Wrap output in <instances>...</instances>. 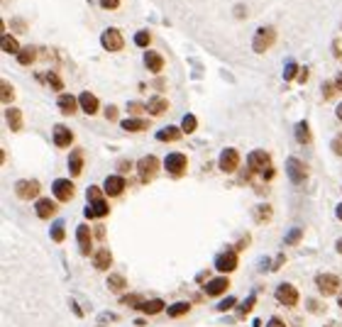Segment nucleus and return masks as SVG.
Returning a JSON list of instances; mask_svg holds the SVG:
<instances>
[{"label":"nucleus","instance_id":"obj_13","mask_svg":"<svg viewBox=\"0 0 342 327\" xmlns=\"http://www.w3.org/2000/svg\"><path fill=\"white\" fill-rule=\"evenodd\" d=\"M227 288H230V278H227V276H218V278H213V281L205 283L203 291L208 296H222Z\"/></svg>","mask_w":342,"mask_h":327},{"label":"nucleus","instance_id":"obj_32","mask_svg":"<svg viewBox=\"0 0 342 327\" xmlns=\"http://www.w3.org/2000/svg\"><path fill=\"white\" fill-rule=\"evenodd\" d=\"M191 310V305L188 303H174V305H169V318H181V315H186Z\"/></svg>","mask_w":342,"mask_h":327},{"label":"nucleus","instance_id":"obj_31","mask_svg":"<svg viewBox=\"0 0 342 327\" xmlns=\"http://www.w3.org/2000/svg\"><path fill=\"white\" fill-rule=\"evenodd\" d=\"M108 286H110V291H125L127 281H125V276H120V273H110Z\"/></svg>","mask_w":342,"mask_h":327},{"label":"nucleus","instance_id":"obj_58","mask_svg":"<svg viewBox=\"0 0 342 327\" xmlns=\"http://www.w3.org/2000/svg\"><path fill=\"white\" fill-rule=\"evenodd\" d=\"M340 308H342V296H340Z\"/></svg>","mask_w":342,"mask_h":327},{"label":"nucleus","instance_id":"obj_28","mask_svg":"<svg viewBox=\"0 0 342 327\" xmlns=\"http://www.w3.org/2000/svg\"><path fill=\"white\" fill-rule=\"evenodd\" d=\"M120 127L125 132H142V130H147V122L139 120V118H127V120L120 122Z\"/></svg>","mask_w":342,"mask_h":327},{"label":"nucleus","instance_id":"obj_25","mask_svg":"<svg viewBox=\"0 0 342 327\" xmlns=\"http://www.w3.org/2000/svg\"><path fill=\"white\" fill-rule=\"evenodd\" d=\"M5 120H7V125H10L12 132L22 130V113H20L17 108H7V110H5Z\"/></svg>","mask_w":342,"mask_h":327},{"label":"nucleus","instance_id":"obj_42","mask_svg":"<svg viewBox=\"0 0 342 327\" xmlns=\"http://www.w3.org/2000/svg\"><path fill=\"white\" fill-rule=\"evenodd\" d=\"M301 237H303V232H301L298 227H293V230L288 232V237H286V244H298V242H301Z\"/></svg>","mask_w":342,"mask_h":327},{"label":"nucleus","instance_id":"obj_24","mask_svg":"<svg viewBox=\"0 0 342 327\" xmlns=\"http://www.w3.org/2000/svg\"><path fill=\"white\" fill-rule=\"evenodd\" d=\"M137 310L144 313V315H159V313L164 310V300H159V298H154V300H144Z\"/></svg>","mask_w":342,"mask_h":327},{"label":"nucleus","instance_id":"obj_36","mask_svg":"<svg viewBox=\"0 0 342 327\" xmlns=\"http://www.w3.org/2000/svg\"><path fill=\"white\" fill-rule=\"evenodd\" d=\"M196 125H198V122H196V118H193V115H186V118L181 120V130L186 132V134H191V132L196 130Z\"/></svg>","mask_w":342,"mask_h":327},{"label":"nucleus","instance_id":"obj_54","mask_svg":"<svg viewBox=\"0 0 342 327\" xmlns=\"http://www.w3.org/2000/svg\"><path fill=\"white\" fill-rule=\"evenodd\" d=\"M335 215H338V220H342V203L335 208Z\"/></svg>","mask_w":342,"mask_h":327},{"label":"nucleus","instance_id":"obj_17","mask_svg":"<svg viewBox=\"0 0 342 327\" xmlns=\"http://www.w3.org/2000/svg\"><path fill=\"white\" fill-rule=\"evenodd\" d=\"M76 239H78V249H81V254H91V230H88V225H78V230H76Z\"/></svg>","mask_w":342,"mask_h":327},{"label":"nucleus","instance_id":"obj_30","mask_svg":"<svg viewBox=\"0 0 342 327\" xmlns=\"http://www.w3.org/2000/svg\"><path fill=\"white\" fill-rule=\"evenodd\" d=\"M34 57H37V52H34V47H22V52L17 54V64L22 66H30L34 61Z\"/></svg>","mask_w":342,"mask_h":327},{"label":"nucleus","instance_id":"obj_47","mask_svg":"<svg viewBox=\"0 0 342 327\" xmlns=\"http://www.w3.org/2000/svg\"><path fill=\"white\" fill-rule=\"evenodd\" d=\"M333 151H335L338 156H342V134H338V137L333 139Z\"/></svg>","mask_w":342,"mask_h":327},{"label":"nucleus","instance_id":"obj_8","mask_svg":"<svg viewBox=\"0 0 342 327\" xmlns=\"http://www.w3.org/2000/svg\"><path fill=\"white\" fill-rule=\"evenodd\" d=\"M156 169H159V161H156V156H142L139 159V164H137V171H139V178L147 183L149 178H154V174H156Z\"/></svg>","mask_w":342,"mask_h":327},{"label":"nucleus","instance_id":"obj_48","mask_svg":"<svg viewBox=\"0 0 342 327\" xmlns=\"http://www.w3.org/2000/svg\"><path fill=\"white\" fill-rule=\"evenodd\" d=\"M105 118H108V120H115V118H118V108H115V105H108V108H105Z\"/></svg>","mask_w":342,"mask_h":327},{"label":"nucleus","instance_id":"obj_41","mask_svg":"<svg viewBox=\"0 0 342 327\" xmlns=\"http://www.w3.org/2000/svg\"><path fill=\"white\" fill-rule=\"evenodd\" d=\"M47 83H49L54 90H62V88H64V83H62V78H59L57 73H47Z\"/></svg>","mask_w":342,"mask_h":327},{"label":"nucleus","instance_id":"obj_9","mask_svg":"<svg viewBox=\"0 0 342 327\" xmlns=\"http://www.w3.org/2000/svg\"><path fill=\"white\" fill-rule=\"evenodd\" d=\"M276 300H279L281 305H296V303H298V291H296L291 283H281V286L276 288Z\"/></svg>","mask_w":342,"mask_h":327},{"label":"nucleus","instance_id":"obj_20","mask_svg":"<svg viewBox=\"0 0 342 327\" xmlns=\"http://www.w3.org/2000/svg\"><path fill=\"white\" fill-rule=\"evenodd\" d=\"M76 108H81L78 98H73V95H68V93H62V95H59V110H62L64 115H73Z\"/></svg>","mask_w":342,"mask_h":327},{"label":"nucleus","instance_id":"obj_51","mask_svg":"<svg viewBox=\"0 0 342 327\" xmlns=\"http://www.w3.org/2000/svg\"><path fill=\"white\" fill-rule=\"evenodd\" d=\"M127 110H130V113H139V110H142V105H139V103H130V105H127Z\"/></svg>","mask_w":342,"mask_h":327},{"label":"nucleus","instance_id":"obj_3","mask_svg":"<svg viewBox=\"0 0 342 327\" xmlns=\"http://www.w3.org/2000/svg\"><path fill=\"white\" fill-rule=\"evenodd\" d=\"M186 164H188V159H186V154H181V151H174V154H169V156L164 159V166H166V171H169L171 176H181V174L186 171Z\"/></svg>","mask_w":342,"mask_h":327},{"label":"nucleus","instance_id":"obj_53","mask_svg":"<svg viewBox=\"0 0 342 327\" xmlns=\"http://www.w3.org/2000/svg\"><path fill=\"white\" fill-rule=\"evenodd\" d=\"M95 237H100V239H103V237H105V230H103V227H98V230H95Z\"/></svg>","mask_w":342,"mask_h":327},{"label":"nucleus","instance_id":"obj_19","mask_svg":"<svg viewBox=\"0 0 342 327\" xmlns=\"http://www.w3.org/2000/svg\"><path fill=\"white\" fill-rule=\"evenodd\" d=\"M34 212H37L42 220H49V217L57 212V205H54L49 198H39V200H37V205H34Z\"/></svg>","mask_w":342,"mask_h":327},{"label":"nucleus","instance_id":"obj_4","mask_svg":"<svg viewBox=\"0 0 342 327\" xmlns=\"http://www.w3.org/2000/svg\"><path fill=\"white\" fill-rule=\"evenodd\" d=\"M315 286L323 296H333L340 291V278L333 273H320V276H315Z\"/></svg>","mask_w":342,"mask_h":327},{"label":"nucleus","instance_id":"obj_11","mask_svg":"<svg viewBox=\"0 0 342 327\" xmlns=\"http://www.w3.org/2000/svg\"><path fill=\"white\" fill-rule=\"evenodd\" d=\"M215 268H218V271H227V273L235 271V268H237V252H235V249H227L225 254H220V257L215 259Z\"/></svg>","mask_w":342,"mask_h":327},{"label":"nucleus","instance_id":"obj_43","mask_svg":"<svg viewBox=\"0 0 342 327\" xmlns=\"http://www.w3.org/2000/svg\"><path fill=\"white\" fill-rule=\"evenodd\" d=\"M123 303H125V305H132V308H139L144 300H142V296L132 293V296H125V298H123Z\"/></svg>","mask_w":342,"mask_h":327},{"label":"nucleus","instance_id":"obj_50","mask_svg":"<svg viewBox=\"0 0 342 327\" xmlns=\"http://www.w3.org/2000/svg\"><path fill=\"white\" fill-rule=\"evenodd\" d=\"M267 327H286V325H283V323H281L279 318H272V320H269V325H267Z\"/></svg>","mask_w":342,"mask_h":327},{"label":"nucleus","instance_id":"obj_26","mask_svg":"<svg viewBox=\"0 0 342 327\" xmlns=\"http://www.w3.org/2000/svg\"><path fill=\"white\" fill-rule=\"evenodd\" d=\"M81 169H83V151L76 149L68 159V171H71V176H81Z\"/></svg>","mask_w":342,"mask_h":327},{"label":"nucleus","instance_id":"obj_10","mask_svg":"<svg viewBox=\"0 0 342 327\" xmlns=\"http://www.w3.org/2000/svg\"><path fill=\"white\" fill-rule=\"evenodd\" d=\"M247 161H249V171H262L264 174L269 169V154L264 149H254Z\"/></svg>","mask_w":342,"mask_h":327},{"label":"nucleus","instance_id":"obj_46","mask_svg":"<svg viewBox=\"0 0 342 327\" xmlns=\"http://www.w3.org/2000/svg\"><path fill=\"white\" fill-rule=\"evenodd\" d=\"M232 305H235V298H225V300H222V303L218 305V310H220V313H227V310H230Z\"/></svg>","mask_w":342,"mask_h":327},{"label":"nucleus","instance_id":"obj_38","mask_svg":"<svg viewBox=\"0 0 342 327\" xmlns=\"http://www.w3.org/2000/svg\"><path fill=\"white\" fill-rule=\"evenodd\" d=\"M269 217H272V208H269V205H259L254 220H257V222H264V220H269Z\"/></svg>","mask_w":342,"mask_h":327},{"label":"nucleus","instance_id":"obj_2","mask_svg":"<svg viewBox=\"0 0 342 327\" xmlns=\"http://www.w3.org/2000/svg\"><path fill=\"white\" fill-rule=\"evenodd\" d=\"M100 44H103V49H108V52H120V49H123V44H125V39H123L120 30L110 27V30H105V32H103Z\"/></svg>","mask_w":342,"mask_h":327},{"label":"nucleus","instance_id":"obj_55","mask_svg":"<svg viewBox=\"0 0 342 327\" xmlns=\"http://www.w3.org/2000/svg\"><path fill=\"white\" fill-rule=\"evenodd\" d=\"M335 86H338V90H342V73L338 76V81H335Z\"/></svg>","mask_w":342,"mask_h":327},{"label":"nucleus","instance_id":"obj_5","mask_svg":"<svg viewBox=\"0 0 342 327\" xmlns=\"http://www.w3.org/2000/svg\"><path fill=\"white\" fill-rule=\"evenodd\" d=\"M39 191H42V186H39V181H17L15 183V193L20 200H32V198L39 196Z\"/></svg>","mask_w":342,"mask_h":327},{"label":"nucleus","instance_id":"obj_49","mask_svg":"<svg viewBox=\"0 0 342 327\" xmlns=\"http://www.w3.org/2000/svg\"><path fill=\"white\" fill-rule=\"evenodd\" d=\"M333 90H335L333 86H323V95H325V98H333Z\"/></svg>","mask_w":342,"mask_h":327},{"label":"nucleus","instance_id":"obj_56","mask_svg":"<svg viewBox=\"0 0 342 327\" xmlns=\"http://www.w3.org/2000/svg\"><path fill=\"white\" fill-rule=\"evenodd\" d=\"M335 249H338V252H340V254H342V239H338V244H335Z\"/></svg>","mask_w":342,"mask_h":327},{"label":"nucleus","instance_id":"obj_37","mask_svg":"<svg viewBox=\"0 0 342 327\" xmlns=\"http://www.w3.org/2000/svg\"><path fill=\"white\" fill-rule=\"evenodd\" d=\"M0 90H2V95H0V98H2V103H10V100L15 98V90L10 88V83H7V81H2V83H0Z\"/></svg>","mask_w":342,"mask_h":327},{"label":"nucleus","instance_id":"obj_44","mask_svg":"<svg viewBox=\"0 0 342 327\" xmlns=\"http://www.w3.org/2000/svg\"><path fill=\"white\" fill-rule=\"evenodd\" d=\"M254 300H257V298H254V296H249V298L242 303V308H240V318H245V315H247V313L254 308Z\"/></svg>","mask_w":342,"mask_h":327},{"label":"nucleus","instance_id":"obj_7","mask_svg":"<svg viewBox=\"0 0 342 327\" xmlns=\"http://www.w3.org/2000/svg\"><path fill=\"white\" fill-rule=\"evenodd\" d=\"M218 166H220L222 174H232V171L240 166V154H237V149H222Z\"/></svg>","mask_w":342,"mask_h":327},{"label":"nucleus","instance_id":"obj_23","mask_svg":"<svg viewBox=\"0 0 342 327\" xmlns=\"http://www.w3.org/2000/svg\"><path fill=\"white\" fill-rule=\"evenodd\" d=\"M144 66H147L149 71L159 73V71L164 68V57L156 54V52H147V54H144Z\"/></svg>","mask_w":342,"mask_h":327},{"label":"nucleus","instance_id":"obj_57","mask_svg":"<svg viewBox=\"0 0 342 327\" xmlns=\"http://www.w3.org/2000/svg\"><path fill=\"white\" fill-rule=\"evenodd\" d=\"M338 118H340V120H342V103H340V105H338Z\"/></svg>","mask_w":342,"mask_h":327},{"label":"nucleus","instance_id":"obj_21","mask_svg":"<svg viewBox=\"0 0 342 327\" xmlns=\"http://www.w3.org/2000/svg\"><path fill=\"white\" fill-rule=\"evenodd\" d=\"M108 212H110V208H108V203H105V200L88 203V208H86V217H88V220H93V217H105Z\"/></svg>","mask_w":342,"mask_h":327},{"label":"nucleus","instance_id":"obj_1","mask_svg":"<svg viewBox=\"0 0 342 327\" xmlns=\"http://www.w3.org/2000/svg\"><path fill=\"white\" fill-rule=\"evenodd\" d=\"M274 37H276V32H274L272 27H259L257 34H254V39H252V49L257 54H264L274 44Z\"/></svg>","mask_w":342,"mask_h":327},{"label":"nucleus","instance_id":"obj_33","mask_svg":"<svg viewBox=\"0 0 342 327\" xmlns=\"http://www.w3.org/2000/svg\"><path fill=\"white\" fill-rule=\"evenodd\" d=\"M296 139L301 144H308L311 142V130H308V122H298L296 125Z\"/></svg>","mask_w":342,"mask_h":327},{"label":"nucleus","instance_id":"obj_39","mask_svg":"<svg viewBox=\"0 0 342 327\" xmlns=\"http://www.w3.org/2000/svg\"><path fill=\"white\" fill-rule=\"evenodd\" d=\"M52 239H54V242H64V222H62V220L52 227Z\"/></svg>","mask_w":342,"mask_h":327},{"label":"nucleus","instance_id":"obj_16","mask_svg":"<svg viewBox=\"0 0 342 327\" xmlns=\"http://www.w3.org/2000/svg\"><path fill=\"white\" fill-rule=\"evenodd\" d=\"M103 191H105L108 196H120V193L125 191V178H123V176H108L105 183H103Z\"/></svg>","mask_w":342,"mask_h":327},{"label":"nucleus","instance_id":"obj_15","mask_svg":"<svg viewBox=\"0 0 342 327\" xmlns=\"http://www.w3.org/2000/svg\"><path fill=\"white\" fill-rule=\"evenodd\" d=\"M71 142H73V132L64 127V125H57L54 127V144L59 149H66V147H71Z\"/></svg>","mask_w":342,"mask_h":327},{"label":"nucleus","instance_id":"obj_34","mask_svg":"<svg viewBox=\"0 0 342 327\" xmlns=\"http://www.w3.org/2000/svg\"><path fill=\"white\" fill-rule=\"evenodd\" d=\"M149 42H152V37H149V32H147V30H139V32L135 34V44H137V47H142V49H144V47H149Z\"/></svg>","mask_w":342,"mask_h":327},{"label":"nucleus","instance_id":"obj_18","mask_svg":"<svg viewBox=\"0 0 342 327\" xmlns=\"http://www.w3.org/2000/svg\"><path fill=\"white\" fill-rule=\"evenodd\" d=\"M78 103H81V110L86 113V115H95L98 113V98L93 95V93H81L78 95Z\"/></svg>","mask_w":342,"mask_h":327},{"label":"nucleus","instance_id":"obj_12","mask_svg":"<svg viewBox=\"0 0 342 327\" xmlns=\"http://www.w3.org/2000/svg\"><path fill=\"white\" fill-rule=\"evenodd\" d=\"M52 191H54L57 200L66 203V200H71V198H73V183H71V181H66V178H57Z\"/></svg>","mask_w":342,"mask_h":327},{"label":"nucleus","instance_id":"obj_52","mask_svg":"<svg viewBox=\"0 0 342 327\" xmlns=\"http://www.w3.org/2000/svg\"><path fill=\"white\" fill-rule=\"evenodd\" d=\"M262 176H264V181H267V178H274V169H272V166H269V169H267V171H264Z\"/></svg>","mask_w":342,"mask_h":327},{"label":"nucleus","instance_id":"obj_45","mask_svg":"<svg viewBox=\"0 0 342 327\" xmlns=\"http://www.w3.org/2000/svg\"><path fill=\"white\" fill-rule=\"evenodd\" d=\"M100 2V7H105V10H118L120 7V0H98Z\"/></svg>","mask_w":342,"mask_h":327},{"label":"nucleus","instance_id":"obj_14","mask_svg":"<svg viewBox=\"0 0 342 327\" xmlns=\"http://www.w3.org/2000/svg\"><path fill=\"white\" fill-rule=\"evenodd\" d=\"M166 108H169V100L164 98V95H154V98H149V103L144 105V110L149 113V115H164L166 113Z\"/></svg>","mask_w":342,"mask_h":327},{"label":"nucleus","instance_id":"obj_29","mask_svg":"<svg viewBox=\"0 0 342 327\" xmlns=\"http://www.w3.org/2000/svg\"><path fill=\"white\" fill-rule=\"evenodd\" d=\"M2 52L5 54H20L22 49H20V44H17V39L12 34H5L2 37Z\"/></svg>","mask_w":342,"mask_h":327},{"label":"nucleus","instance_id":"obj_6","mask_svg":"<svg viewBox=\"0 0 342 327\" xmlns=\"http://www.w3.org/2000/svg\"><path fill=\"white\" fill-rule=\"evenodd\" d=\"M286 174H288V178L298 186V183H303L306 181V176H308V169H306V164H301L296 156H291L288 161H286Z\"/></svg>","mask_w":342,"mask_h":327},{"label":"nucleus","instance_id":"obj_27","mask_svg":"<svg viewBox=\"0 0 342 327\" xmlns=\"http://www.w3.org/2000/svg\"><path fill=\"white\" fill-rule=\"evenodd\" d=\"M181 132L184 130H179V127H161V130L156 132V139L159 142H176L181 137Z\"/></svg>","mask_w":342,"mask_h":327},{"label":"nucleus","instance_id":"obj_22","mask_svg":"<svg viewBox=\"0 0 342 327\" xmlns=\"http://www.w3.org/2000/svg\"><path fill=\"white\" fill-rule=\"evenodd\" d=\"M110 264H113V254H110V249H98V252L93 254V266H95L98 271L110 268Z\"/></svg>","mask_w":342,"mask_h":327},{"label":"nucleus","instance_id":"obj_40","mask_svg":"<svg viewBox=\"0 0 342 327\" xmlns=\"http://www.w3.org/2000/svg\"><path fill=\"white\" fill-rule=\"evenodd\" d=\"M296 71H298L296 61H288L286 68H283V78H286V81H293V78H296Z\"/></svg>","mask_w":342,"mask_h":327},{"label":"nucleus","instance_id":"obj_35","mask_svg":"<svg viewBox=\"0 0 342 327\" xmlns=\"http://www.w3.org/2000/svg\"><path fill=\"white\" fill-rule=\"evenodd\" d=\"M86 198H88V203H98V200H103V191H100L98 186H88Z\"/></svg>","mask_w":342,"mask_h":327}]
</instances>
